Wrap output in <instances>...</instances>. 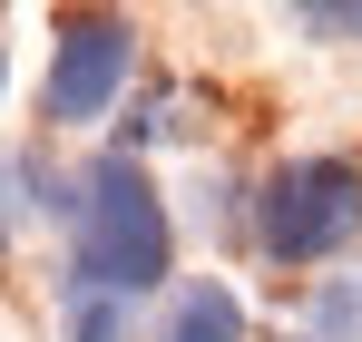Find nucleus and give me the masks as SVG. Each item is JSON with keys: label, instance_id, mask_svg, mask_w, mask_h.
<instances>
[{"label": "nucleus", "instance_id": "1", "mask_svg": "<svg viewBox=\"0 0 362 342\" xmlns=\"http://www.w3.org/2000/svg\"><path fill=\"white\" fill-rule=\"evenodd\" d=\"M167 206H157V186L127 167V157H98L88 186H78V293H147L167 274Z\"/></svg>", "mask_w": 362, "mask_h": 342}, {"label": "nucleus", "instance_id": "2", "mask_svg": "<svg viewBox=\"0 0 362 342\" xmlns=\"http://www.w3.org/2000/svg\"><path fill=\"white\" fill-rule=\"evenodd\" d=\"M255 235L274 264H323L362 235V167L343 157H294V167L264 176V206H255Z\"/></svg>", "mask_w": 362, "mask_h": 342}, {"label": "nucleus", "instance_id": "3", "mask_svg": "<svg viewBox=\"0 0 362 342\" xmlns=\"http://www.w3.org/2000/svg\"><path fill=\"white\" fill-rule=\"evenodd\" d=\"M127 59H137V40H127V20H108V10H88V20H69L59 49H49V127H88V117H108V98L127 88Z\"/></svg>", "mask_w": 362, "mask_h": 342}, {"label": "nucleus", "instance_id": "4", "mask_svg": "<svg viewBox=\"0 0 362 342\" xmlns=\"http://www.w3.org/2000/svg\"><path fill=\"white\" fill-rule=\"evenodd\" d=\"M157 342H245V303H235L226 284H186Z\"/></svg>", "mask_w": 362, "mask_h": 342}, {"label": "nucleus", "instance_id": "5", "mask_svg": "<svg viewBox=\"0 0 362 342\" xmlns=\"http://www.w3.org/2000/svg\"><path fill=\"white\" fill-rule=\"evenodd\" d=\"M69 342H127V303H108V293H69Z\"/></svg>", "mask_w": 362, "mask_h": 342}, {"label": "nucleus", "instance_id": "6", "mask_svg": "<svg viewBox=\"0 0 362 342\" xmlns=\"http://www.w3.org/2000/svg\"><path fill=\"white\" fill-rule=\"evenodd\" d=\"M294 30H313V40H362V0H303Z\"/></svg>", "mask_w": 362, "mask_h": 342}, {"label": "nucleus", "instance_id": "7", "mask_svg": "<svg viewBox=\"0 0 362 342\" xmlns=\"http://www.w3.org/2000/svg\"><path fill=\"white\" fill-rule=\"evenodd\" d=\"M313 323H323L333 342H343V333H362V284H333V293H323V313H313Z\"/></svg>", "mask_w": 362, "mask_h": 342}, {"label": "nucleus", "instance_id": "8", "mask_svg": "<svg viewBox=\"0 0 362 342\" xmlns=\"http://www.w3.org/2000/svg\"><path fill=\"white\" fill-rule=\"evenodd\" d=\"M0 78H10V59H0Z\"/></svg>", "mask_w": 362, "mask_h": 342}]
</instances>
